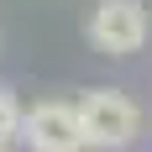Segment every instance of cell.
Segmentation results:
<instances>
[{"instance_id": "1", "label": "cell", "mask_w": 152, "mask_h": 152, "mask_svg": "<svg viewBox=\"0 0 152 152\" xmlns=\"http://www.w3.org/2000/svg\"><path fill=\"white\" fill-rule=\"evenodd\" d=\"M74 105H79L84 142L94 152H126L142 137V110H137V100L126 89H84Z\"/></svg>"}, {"instance_id": "2", "label": "cell", "mask_w": 152, "mask_h": 152, "mask_svg": "<svg viewBox=\"0 0 152 152\" xmlns=\"http://www.w3.org/2000/svg\"><path fill=\"white\" fill-rule=\"evenodd\" d=\"M147 5L142 0H100L84 21V37H89L94 53H105V58H131L147 47Z\"/></svg>"}, {"instance_id": "3", "label": "cell", "mask_w": 152, "mask_h": 152, "mask_svg": "<svg viewBox=\"0 0 152 152\" xmlns=\"http://www.w3.org/2000/svg\"><path fill=\"white\" fill-rule=\"evenodd\" d=\"M21 142L31 152H84V126H79V105L68 100H42L21 115Z\"/></svg>"}, {"instance_id": "4", "label": "cell", "mask_w": 152, "mask_h": 152, "mask_svg": "<svg viewBox=\"0 0 152 152\" xmlns=\"http://www.w3.org/2000/svg\"><path fill=\"white\" fill-rule=\"evenodd\" d=\"M21 115L26 110L16 105V94L0 84V147H11V142H21Z\"/></svg>"}, {"instance_id": "5", "label": "cell", "mask_w": 152, "mask_h": 152, "mask_svg": "<svg viewBox=\"0 0 152 152\" xmlns=\"http://www.w3.org/2000/svg\"><path fill=\"white\" fill-rule=\"evenodd\" d=\"M0 152H11V147H0Z\"/></svg>"}]
</instances>
